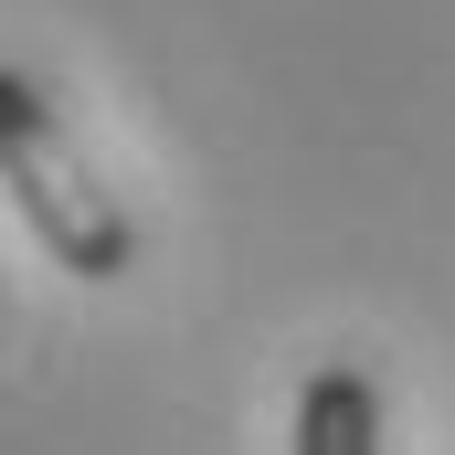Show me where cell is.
Here are the masks:
<instances>
[{
    "label": "cell",
    "instance_id": "1",
    "mask_svg": "<svg viewBox=\"0 0 455 455\" xmlns=\"http://www.w3.org/2000/svg\"><path fill=\"white\" fill-rule=\"evenodd\" d=\"M0 180H11V212L32 223V243L64 265V275H96L116 286L138 265V223L116 212V191L75 159L64 116L43 96V75H0Z\"/></svg>",
    "mask_w": 455,
    "mask_h": 455
},
{
    "label": "cell",
    "instance_id": "2",
    "mask_svg": "<svg viewBox=\"0 0 455 455\" xmlns=\"http://www.w3.org/2000/svg\"><path fill=\"white\" fill-rule=\"evenodd\" d=\"M286 445H297V455H371V445H381V392H371V371L318 360V371L297 381Z\"/></svg>",
    "mask_w": 455,
    "mask_h": 455
}]
</instances>
